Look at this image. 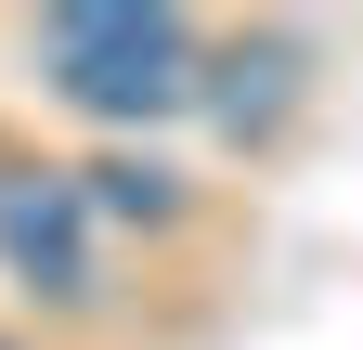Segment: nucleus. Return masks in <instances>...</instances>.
<instances>
[{"mask_svg": "<svg viewBox=\"0 0 363 350\" xmlns=\"http://www.w3.org/2000/svg\"><path fill=\"white\" fill-rule=\"evenodd\" d=\"M91 208H117V221H169V169H143V156H117V169H91Z\"/></svg>", "mask_w": 363, "mask_h": 350, "instance_id": "3", "label": "nucleus"}, {"mask_svg": "<svg viewBox=\"0 0 363 350\" xmlns=\"http://www.w3.org/2000/svg\"><path fill=\"white\" fill-rule=\"evenodd\" d=\"M0 259L39 298H91V195L65 169H0Z\"/></svg>", "mask_w": 363, "mask_h": 350, "instance_id": "2", "label": "nucleus"}, {"mask_svg": "<svg viewBox=\"0 0 363 350\" xmlns=\"http://www.w3.org/2000/svg\"><path fill=\"white\" fill-rule=\"evenodd\" d=\"M0 350H13V337H0Z\"/></svg>", "mask_w": 363, "mask_h": 350, "instance_id": "4", "label": "nucleus"}, {"mask_svg": "<svg viewBox=\"0 0 363 350\" xmlns=\"http://www.w3.org/2000/svg\"><path fill=\"white\" fill-rule=\"evenodd\" d=\"M39 65L52 91L104 130H156L195 104V26L182 13H130V0H91V13H52L39 26Z\"/></svg>", "mask_w": 363, "mask_h": 350, "instance_id": "1", "label": "nucleus"}]
</instances>
